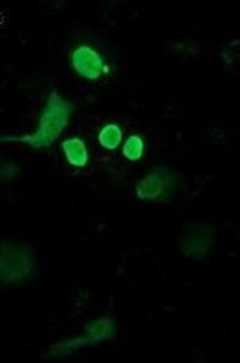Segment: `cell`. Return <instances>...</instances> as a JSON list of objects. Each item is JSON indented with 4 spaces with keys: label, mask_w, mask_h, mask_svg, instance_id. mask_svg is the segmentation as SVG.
Here are the masks:
<instances>
[{
    "label": "cell",
    "mask_w": 240,
    "mask_h": 363,
    "mask_svg": "<svg viewBox=\"0 0 240 363\" xmlns=\"http://www.w3.org/2000/svg\"><path fill=\"white\" fill-rule=\"evenodd\" d=\"M72 70L82 79L98 81L110 72V65L103 55L89 45H79L70 55Z\"/></svg>",
    "instance_id": "7a4b0ae2"
},
{
    "label": "cell",
    "mask_w": 240,
    "mask_h": 363,
    "mask_svg": "<svg viewBox=\"0 0 240 363\" xmlns=\"http://www.w3.org/2000/svg\"><path fill=\"white\" fill-rule=\"evenodd\" d=\"M144 153V141L141 136L132 135L122 146V155L130 162H137Z\"/></svg>",
    "instance_id": "ba28073f"
},
{
    "label": "cell",
    "mask_w": 240,
    "mask_h": 363,
    "mask_svg": "<svg viewBox=\"0 0 240 363\" xmlns=\"http://www.w3.org/2000/svg\"><path fill=\"white\" fill-rule=\"evenodd\" d=\"M174 178L172 174L164 170L152 171L136 186L138 199L144 201H158L165 198L166 194L173 186Z\"/></svg>",
    "instance_id": "277c9868"
},
{
    "label": "cell",
    "mask_w": 240,
    "mask_h": 363,
    "mask_svg": "<svg viewBox=\"0 0 240 363\" xmlns=\"http://www.w3.org/2000/svg\"><path fill=\"white\" fill-rule=\"evenodd\" d=\"M122 141V131L117 124H107L98 133V143L106 148V150H113L118 148L119 145Z\"/></svg>",
    "instance_id": "52a82bcc"
},
{
    "label": "cell",
    "mask_w": 240,
    "mask_h": 363,
    "mask_svg": "<svg viewBox=\"0 0 240 363\" xmlns=\"http://www.w3.org/2000/svg\"><path fill=\"white\" fill-rule=\"evenodd\" d=\"M72 117V106L58 91H52L34 134L18 138L33 148H46L60 138Z\"/></svg>",
    "instance_id": "6da1fadb"
},
{
    "label": "cell",
    "mask_w": 240,
    "mask_h": 363,
    "mask_svg": "<svg viewBox=\"0 0 240 363\" xmlns=\"http://www.w3.org/2000/svg\"><path fill=\"white\" fill-rule=\"evenodd\" d=\"M62 150L70 165L75 167H84L89 162V152L86 143L81 138H67L62 143Z\"/></svg>",
    "instance_id": "8992f818"
},
{
    "label": "cell",
    "mask_w": 240,
    "mask_h": 363,
    "mask_svg": "<svg viewBox=\"0 0 240 363\" xmlns=\"http://www.w3.org/2000/svg\"><path fill=\"white\" fill-rule=\"evenodd\" d=\"M33 257L27 248L21 245L0 247V277L4 279H21L32 271Z\"/></svg>",
    "instance_id": "3957f363"
},
{
    "label": "cell",
    "mask_w": 240,
    "mask_h": 363,
    "mask_svg": "<svg viewBox=\"0 0 240 363\" xmlns=\"http://www.w3.org/2000/svg\"><path fill=\"white\" fill-rule=\"evenodd\" d=\"M214 233L205 225L195 226L181 238V249L186 257L202 259L213 247Z\"/></svg>",
    "instance_id": "5b68a950"
}]
</instances>
